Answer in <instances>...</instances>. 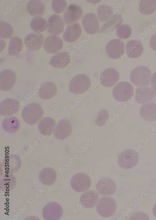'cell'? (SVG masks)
<instances>
[{"mask_svg":"<svg viewBox=\"0 0 156 220\" xmlns=\"http://www.w3.org/2000/svg\"><path fill=\"white\" fill-rule=\"evenodd\" d=\"M44 111L41 107L37 103H31L23 109L22 116L24 121L29 125L37 123L42 118Z\"/></svg>","mask_w":156,"mask_h":220,"instance_id":"6da1fadb","label":"cell"},{"mask_svg":"<svg viewBox=\"0 0 156 220\" xmlns=\"http://www.w3.org/2000/svg\"><path fill=\"white\" fill-rule=\"evenodd\" d=\"M151 72L148 67L140 66L134 69L130 76L131 81L138 87L148 86L149 84Z\"/></svg>","mask_w":156,"mask_h":220,"instance_id":"7a4b0ae2","label":"cell"},{"mask_svg":"<svg viewBox=\"0 0 156 220\" xmlns=\"http://www.w3.org/2000/svg\"><path fill=\"white\" fill-rule=\"evenodd\" d=\"M91 85L90 78L87 75L80 74L75 76L69 85L70 92L74 94H82L87 91Z\"/></svg>","mask_w":156,"mask_h":220,"instance_id":"3957f363","label":"cell"},{"mask_svg":"<svg viewBox=\"0 0 156 220\" xmlns=\"http://www.w3.org/2000/svg\"><path fill=\"white\" fill-rule=\"evenodd\" d=\"M116 204L115 200L109 196H103L100 199L96 205V210L100 216L104 217H111L116 210Z\"/></svg>","mask_w":156,"mask_h":220,"instance_id":"277c9868","label":"cell"},{"mask_svg":"<svg viewBox=\"0 0 156 220\" xmlns=\"http://www.w3.org/2000/svg\"><path fill=\"white\" fill-rule=\"evenodd\" d=\"M134 89L132 85L126 81L120 82L117 84L113 89L112 95L117 101L126 102L133 96Z\"/></svg>","mask_w":156,"mask_h":220,"instance_id":"5b68a950","label":"cell"},{"mask_svg":"<svg viewBox=\"0 0 156 220\" xmlns=\"http://www.w3.org/2000/svg\"><path fill=\"white\" fill-rule=\"evenodd\" d=\"M139 160L138 154L132 149L123 151L119 156L118 163L121 168L129 169L134 167Z\"/></svg>","mask_w":156,"mask_h":220,"instance_id":"8992f818","label":"cell"},{"mask_svg":"<svg viewBox=\"0 0 156 220\" xmlns=\"http://www.w3.org/2000/svg\"><path fill=\"white\" fill-rule=\"evenodd\" d=\"M71 186L76 191L83 192L87 191L91 185L89 176L84 173H79L74 175L71 181Z\"/></svg>","mask_w":156,"mask_h":220,"instance_id":"52a82bcc","label":"cell"},{"mask_svg":"<svg viewBox=\"0 0 156 220\" xmlns=\"http://www.w3.org/2000/svg\"><path fill=\"white\" fill-rule=\"evenodd\" d=\"M125 46L123 42L119 39L110 41L105 47V52L107 55L112 59L121 58L124 54Z\"/></svg>","mask_w":156,"mask_h":220,"instance_id":"ba28073f","label":"cell"},{"mask_svg":"<svg viewBox=\"0 0 156 220\" xmlns=\"http://www.w3.org/2000/svg\"><path fill=\"white\" fill-rule=\"evenodd\" d=\"M82 24L84 29L88 34H94L99 31L98 19L93 13H89L85 14L82 18Z\"/></svg>","mask_w":156,"mask_h":220,"instance_id":"9c48e42d","label":"cell"},{"mask_svg":"<svg viewBox=\"0 0 156 220\" xmlns=\"http://www.w3.org/2000/svg\"><path fill=\"white\" fill-rule=\"evenodd\" d=\"M20 107V103L17 100L12 98H7L0 103V115L13 116L19 112Z\"/></svg>","mask_w":156,"mask_h":220,"instance_id":"30bf717a","label":"cell"},{"mask_svg":"<svg viewBox=\"0 0 156 220\" xmlns=\"http://www.w3.org/2000/svg\"><path fill=\"white\" fill-rule=\"evenodd\" d=\"M17 80L15 73L10 70H5L0 73V89L3 91L11 90L14 86Z\"/></svg>","mask_w":156,"mask_h":220,"instance_id":"8fae6325","label":"cell"},{"mask_svg":"<svg viewBox=\"0 0 156 220\" xmlns=\"http://www.w3.org/2000/svg\"><path fill=\"white\" fill-rule=\"evenodd\" d=\"M83 14L82 9L80 6L71 4L64 12L63 15V19L65 24L69 25L79 20Z\"/></svg>","mask_w":156,"mask_h":220,"instance_id":"7c38bea8","label":"cell"},{"mask_svg":"<svg viewBox=\"0 0 156 220\" xmlns=\"http://www.w3.org/2000/svg\"><path fill=\"white\" fill-rule=\"evenodd\" d=\"M119 75L118 71L113 68H108L101 74L99 80L101 83L106 87L113 86L119 81Z\"/></svg>","mask_w":156,"mask_h":220,"instance_id":"4fadbf2b","label":"cell"},{"mask_svg":"<svg viewBox=\"0 0 156 220\" xmlns=\"http://www.w3.org/2000/svg\"><path fill=\"white\" fill-rule=\"evenodd\" d=\"M116 184L111 179L107 177L102 178L96 186V190L102 196H110L115 192Z\"/></svg>","mask_w":156,"mask_h":220,"instance_id":"5bb4252c","label":"cell"},{"mask_svg":"<svg viewBox=\"0 0 156 220\" xmlns=\"http://www.w3.org/2000/svg\"><path fill=\"white\" fill-rule=\"evenodd\" d=\"M156 95V91L150 87H139L135 91L134 98L138 103L144 104L151 101Z\"/></svg>","mask_w":156,"mask_h":220,"instance_id":"9a60e30c","label":"cell"},{"mask_svg":"<svg viewBox=\"0 0 156 220\" xmlns=\"http://www.w3.org/2000/svg\"><path fill=\"white\" fill-rule=\"evenodd\" d=\"M72 129L71 122L66 119H62L57 123L54 132V136L57 139H64L70 135Z\"/></svg>","mask_w":156,"mask_h":220,"instance_id":"2e32d148","label":"cell"},{"mask_svg":"<svg viewBox=\"0 0 156 220\" xmlns=\"http://www.w3.org/2000/svg\"><path fill=\"white\" fill-rule=\"evenodd\" d=\"M63 45V41L59 37L55 35L48 36L44 40L43 48L47 52L53 54L60 51Z\"/></svg>","mask_w":156,"mask_h":220,"instance_id":"e0dca14e","label":"cell"},{"mask_svg":"<svg viewBox=\"0 0 156 220\" xmlns=\"http://www.w3.org/2000/svg\"><path fill=\"white\" fill-rule=\"evenodd\" d=\"M49 27L47 29L48 32L52 35H58L63 31L64 23L62 18L59 15L56 14L51 15L48 21Z\"/></svg>","mask_w":156,"mask_h":220,"instance_id":"ac0fdd59","label":"cell"},{"mask_svg":"<svg viewBox=\"0 0 156 220\" xmlns=\"http://www.w3.org/2000/svg\"><path fill=\"white\" fill-rule=\"evenodd\" d=\"M44 40L43 35L35 32L27 34L24 39V44L27 48L32 50H39L42 46Z\"/></svg>","mask_w":156,"mask_h":220,"instance_id":"d6986e66","label":"cell"},{"mask_svg":"<svg viewBox=\"0 0 156 220\" xmlns=\"http://www.w3.org/2000/svg\"><path fill=\"white\" fill-rule=\"evenodd\" d=\"M82 28L80 25L77 22L68 25L63 33L62 37L66 41L73 42L76 41L81 36Z\"/></svg>","mask_w":156,"mask_h":220,"instance_id":"ffe728a7","label":"cell"},{"mask_svg":"<svg viewBox=\"0 0 156 220\" xmlns=\"http://www.w3.org/2000/svg\"><path fill=\"white\" fill-rule=\"evenodd\" d=\"M55 120L51 117H45L42 118L39 122L38 129L42 135L48 136L54 132L56 127Z\"/></svg>","mask_w":156,"mask_h":220,"instance_id":"44dd1931","label":"cell"},{"mask_svg":"<svg viewBox=\"0 0 156 220\" xmlns=\"http://www.w3.org/2000/svg\"><path fill=\"white\" fill-rule=\"evenodd\" d=\"M57 87L53 82L47 81L43 83L40 86L38 94L40 98L44 100L50 99L56 95Z\"/></svg>","mask_w":156,"mask_h":220,"instance_id":"7402d4cb","label":"cell"},{"mask_svg":"<svg viewBox=\"0 0 156 220\" xmlns=\"http://www.w3.org/2000/svg\"><path fill=\"white\" fill-rule=\"evenodd\" d=\"M126 54L131 58L139 57L143 54V46L141 43L137 40H131L128 41L126 45Z\"/></svg>","mask_w":156,"mask_h":220,"instance_id":"603a6c76","label":"cell"},{"mask_svg":"<svg viewBox=\"0 0 156 220\" xmlns=\"http://www.w3.org/2000/svg\"><path fill=\"white\" fill-rule=\"evenodd\" d=\"M71 60L70 54L65 51H61L54 55L51 59L49 64L57 68H62L66 67Z\"/></svg>","mask_w":156,"mask_h":220,"instance_id":"cb8c5ba5","label":"cell"},{"mask_svg":"<svg viewBox=\"0 0 156 220\" xmlns=\"http://www.w3.org/2000/svg\"><path fill=\"white\" fill-rule=\"evenodd\" d=\"M99 196L97 191L89 190L82 194L80 198L81 205L86 208H91L97 203Z\"/></svg>","mask_w":156,"mask_h":220,"instance_id":"d4e9b609","label":"cell"},{"mask_svg":"<svg viewBox=\"0 0 156 220\" xmlns=\"http://www.w3.org/2000/svg\"><path fill=\"white\" fill-rule=\"evenodd\" d=\"M139 114L146 121L153 122L156 120V104L152 102L144 104L140 108Z\"/></svg>","mask_w":156,"mask_h":220,"instance_id":"484cf974","label":"cell"},{"mask_svg":"<svg viewBox=\"0 0 156 220\" xmlns=\"http://www.w3.org/2000/svg\"><path fill=\"white\" fill-rule=\"evenodd\" d=\"M123 21L121 14H115L103 24L100 32L101 33H106L113 31L121 25Z\"/></svg>","mask_w":156,"mask_h":220,"instance_id":"4316f807","label":"cell"},{"mask_svg":"<svg viewBox=\"0 0 156 220\" xmlns=\"http://www.w3.org/2000/svg\"><path fill=\"white\" fill-rule=\"evenodd\" d=\"M27 9L31 15L40 16L44 13L45 7L44 3L40 0H31L27 3Z\"/></svg>","mask_w":156,"mask_h":220,"instance_id":"83f0119b","label":"cell"},{"mask_svg":"<svg viewBox=\"0 0 156 220\" xmlns=\"http://www.w3.org/2000/svg\"><path fill=\"white\" fill-rule=\"evenodd\" d=\"M2 128L6 132L13 134L19 129L21 124L19 120L14 117L6 118L2 122Z\"/></svg>","mask_w":156,"mask_h":220,"instance_id":"f1b7e54d","label":"cell"},{"mask_svg":"<svg viewBox=\"0 0 156 220\" xmlns=\"http://www.w3.org/2000/svg\"><path fill=\"white\" fill-rule=\"evenodd\" d=\"M23 47L22 40L17 36H14L11 39L8 48L9 55H17L22 51Z\"/></svg>","mask_w":156,"mask_h":220,"instance_id":"f546056e","label":"cell"},{"mask_svg":"<svg viewBox=\"0 0 156 220\" xmlns=\"http://www.w3.org/2000/svg\"><path fill=\"white\" fill-rule=\"evenodd\" d=\"M30 25L33 31L39 33L44 32L49 27L46 20L41 16L34 17L32 20Z\"/></svg>","mask_w":156,"mask_h":220,"instance_id":"4dcf8cb0","label":"cell"},{"mask_svg":"<svg viewBox=\"0 0 156 220\" xmlns=\"http://www.w3.org/2000/svg\"><path fill=\"white\" fill-rule=\"evenodd\" d=\"M140 13L145 15L153 13L156 9V0H141L139 5Z\"/></svg>","mask_w":156,"mask_h":220,"instance_id":"1f68e13d","label":"cell"},{"mask_svg":"<svg viewBox=\"0 0 156 220\" xmlns=\"http://www.w3.org/2000/svg\"><path fill=\"white\" fill-rule=\"evenodd\" d=\"M98 18L100 22H107L114 15L113 8L107 5H102L99 6L97 9Z\"/></svg>","mask_w":156,"mask_h":220,"instance_id":"d6a6232c","label":"cell"},{"mask_svg":"<svg viewBox=\"0 0 156 220\" xmlns=\"http://www.w3.org/2000/svg\"><path fill=\"white\" fill-rule=\"evenodd\" d=\"M13 30L12 26L8 23L1 21L0 22V37L1 39L10 38L12 36Z\"/></svg>","mask_w":156,"mask_h":220,"instance_id":"836d02e7","label":"cell"},{"mask_svg":"<svg viewBox=\"0 0 156 220\" xmlns=\"http://www.w3.org/2000/svg\"><path fill=\"white\" fill-rule=\"evenodd\" d=\"M132 29L128 25L121 24L117 28L116 33L117 36L121 39L128 38L132 34Z\"/></svg>","mask_w":156,"mask_h":220,"instance_id":"e575fe53","label":"cell"},{"mask_svg":"<svg viewBox=\"0 0 156 220\" xmlns=\"http://www.w3.org/2000/svg\"><path fill=\"white\" fill-rule=\"evenodd\" d=\"M67 5V3L64 0H53L51 4L52 10L57 13L63 12L66 9Z\"/></svg>","mask_w":156,"mask_h":220,"instance_id":"d590c367","label":"cell"},{"mask_svg":"<svg viewBox=\"0 0 156 220\" xmlns=\"http://www.w3.org/2000/svg\"><path fill=\"white\" fill-rule=\"evenodd\" d=\"M109 118V115L107 111L102 109L99 112L97 117L95 121V123L99 127H103L106 123Z\"/></svg>","mask_w":156,"mask_h":220,"instance_id":"8d00e7d4","label":"cell"},{"mask_svg":"<svg viewBox=\"0 0 156 220\" xmlns=\"http://www.w3.org/2000/svg\"><path fill=\"white\" fill-rule=\"evenodd\" d=\"M132 219L136 220H149V217L145 213L142 212H138L132 214Z\"/></svg>","mask_w":156,"mask_h":220,"instance_id":"74e56055","label":"cell"},{"mask_svg":"<svg viewBox=\"0 0 156 220\" xmlns=\"http://www.w3.org/2000/svg\"><path fill=\"white\" fill-rule=\"evenodd\" d=\"M149 45L153 50L156 51V33L153 35L150 38Z\"/></svg>","mask_w":156,"mask_h":220,"instance_id":"f35d334b","label":"cell"},{"mask_svg":"<svg viewBox=\"0 0 156 220\" xmlns=\"http://www.w3.org/2000/svg\"><path fill=\"white\" fill-rule=\"evenodd\" d=\"M150 83L152 88L156 91V72L152 76L150 79Z\"/></svg>","mask_w":156,"mask_h":220,"instance_id":"ab89813d","label":"cell"},{"mask_svg":"<svg viewBox=\"0 0 156 220\" xmlns=\"http://www.w3.org/2000/svg\"><path fill=\"white\" fill-rule=\"evenodd\" d=\"M153 213L154 216L156 217V204L154 206L153 208Z\"/></svg>","mask_w":156,"mask_h":220,"instance_id":"60d3db41","label":"cell"}]
</instances>
